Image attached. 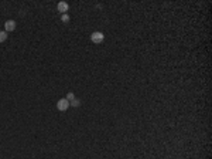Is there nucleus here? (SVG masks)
<instances>
[{
  "mask_svg": "<svg viewBox=\"0 0 212 159\" xmlns=\"http://www.w3.org/2000/svg\"><path fill=\"white\" fill-rule=\"evenodd\" d=\"M105 40V34L100 32H95L91 34V41L95 43V44H100V43Z\"/></svg>",
  "mask_w": 212,
  "mask_h": 159,
  "instance_id": "1",
  "label": "nucleus"
},
{
  "mask_svg": "<svg viewBox=\"0 0 212 159\" xmlns=\"http://www.w3.org/2000/svg\"><path fill=\"white\" fill-rule=\"evenodd\" d=\"M68 106H69V101H68L67 98H61V99L57 102V108H58V111H67Z\"/></svg>",
  "mask_w": 212,
  "mask_h": 159,
  "instance_id": "2",
  "label": "nucleus"
},
{
  "mask_svg": "<svg viewBox=\"0 0 212 159\" xmlns=\"http://www.w3.org/2000/svg\"><path fill=\"white\" fill-rule=\"evenodd\" d=\"M4 32L9 33V32H14L16 30V21L14 20H7L6 23H4Z\"/></svg>",
  "mask_w": 212,
  "mask_h": 159,
  "instance_id": "3",
  "label": "nucleus"
},
{
  "mask_svg": "<svg viewBox=\"0 0 212 159\" xmlns=\"http://www.w3.org/2000/svg\"><path fill=\"white\" fill-rule=\"evenodd\" d=\"M57 10L60 11V13H62V14H67V11L69 10V6H68V3H65V1H60L58 6H57Z\"/></svg>",
  "mask_w": 212,
  "mask_h": 159,
  "instance_id": "4",
  "label": "nucleus"
},
{
  "mask_svg": "<svg viewBox=\"0 0 212 159\" xmlns=\"http://www.w3.org/2000/svg\"><path fill=\"white\" fill-rule=\"evenodd\" d=\"M7 40V33L6 32H0V43L6 41Z\"/></svg>",
  "mask_w": 212,
  "mask_h": 159,
  "instance_id": "5",
  "label": "nucleus"
},
{
  "mask_svg": "<svg viewBox=\"0 0 212 159\" xmlns=\"http://www.w3.org/2000/svg\"><path fill=\"white\" fill-rule=\"evenodd\" d=\"M69 105H72V106H79V105H81V101L75 98V99H72V101L69 102Z\"/></svg>",
  "mask_w": 212,
  "mask_h": 159,
  "instance_id": "6",
  "label": "nucleus"
},
{
  "mask_svg": "<svg viewBox=\"0 0 212 159\" xmlns=\"http://www.w3.org/2000/svg\"><path fill=\"white\" fill-rule=\"evenodd\" d=\"M65 98H67V99H68V101H69V102H71V101H72V99H75V95H74V92H68V94H67V97H65Z\"/></svg>",
  "mask_w": 212,
  "mask_h": 159,
  "instance_id": "7",
  "label": "nucleus"
},
{
  "mask_svg": "<svg viewBox=\"0 0 212 159\" xmlns=\"http://www.w3.org/2000/svg\"><path fill=\"white\" fill-rule=\"evenodd\" d=\"M61 20H62L64 23H68V21H69V16H68V14H62Z\"/></svg>",
  "mask_w": 212,
  "mask_h": 159,
  "instance_id": "8",
  "label": "nucleus"
}]
</instances>
